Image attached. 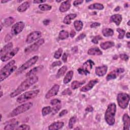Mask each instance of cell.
Returning a JSON list of instances; mask_svg holds the SVG:
<instances>
[{
	"mask_svg": "<svg viewBox=\"0 0 130 130\" xmlns=\"http://www.w3.org/2000/svg\"><path fill=\"white\" fill-rule=\"evenodd\" d=\"M38 77L37 76L28 77L27 79L24 80L13 92L10 94V97L13 98L20 94L29 88L32 85L37 83L38 81Z\"/></svg>",
	"mask_w": 130,
	"mask_h": 130,
	"instance_id": "1",
	"label": "cell"
},
{
	"mask_svg": "<svg viewBox=\"0 0 130 130\" xmlns=\"http://www.w3.org/2000/svg\"><path fill=\"white\" fill-rule=\"evenodd\" d=\"M15 60H12L7 63L0 71V81L2 82L5 79L8 78L16 69L17 67L15 66Z\"/></svg>",
	"mask_w": 130,
	"mask_h": 130,
	"instance_id": "2",
	"label": "cell"
},
{
	"mask_svg": "<svg viewBox=\"0 0 130 130\" xmlns=\"http://www.w3.org/2000/svg\"><path fill=\"white\" fill-rule=\"evenodd\" d=\"M116 111V106L114 103L109 104L105 114V120L107 123L110 126L115 123V115Z\"/></svg>",
	"mask_w": 130,
	"mask_h": 130,
	"instance_id": "3",
	"label": "cell"
},
{
	"mask_svg": "<svg viewBox=\"0 0 130 130\" xmlns=\"http://www.w3.org/2000/svg\"><path fill=\"white\" fill-rule=\"evenodd\" d=\"M33 106V104L31 102H28L26 103L23 104L18 107H16L8 115L9 118L13 117L18 115L21 114L28 110H29L32 106Z\"/></svg>",
	"mask_w": 130,
	"mask_h": 130,
	"instance_id": "4",
	"label": "cell"
},
{
	"mask_svg": "<svg viewBox=\"0 0 130 130\" xmlns=\"http://www.w3.org/2000/svg\"><path fill=\"white\" fill-rule=\"evenodd\" d=\"M39 92L40 90L39 89H36L25 92L19 96L17 98L16 101L18 103H22L30 99L35 98L38 95Z\"/></svg>",
	"mask_w": 130,
	"mask_h": 130,
	"instance_id": "5",
	"label": "cell"
},
{
	"mask_svg": "<svg viewBox=\"0 0 130 130\" xmlns=\"http://www.w3.org/2000/svg\"><path fill=\"white\" fill-rule=\"evenodd\" d=\"M117 101L118 106L122 109H125L129 101V95L124 92L119 93L117 96Z\"/></svg>",
	"mask_w": 130,
	"mask_h": 130,
	"instance_id": "6",
	"label": "cell"
},
{
	"mask_svg": "<svg viewBox=\"0 0 130 130\" xmlns=\"http://www.w3.org/2000/svg\"><path fill=\"white\" fill-rule=\"evenodd\" d=\"M39 59V57L37 55L34 56L28 60H27L25 63L22 64L17 70L16 73L17 74H20L23 72L24 71L28 69L31 66H32L34 64H35L37 61Z\"/></svg>",
	"mask_w": 130,
	"mask_h": 130,
	"instance_id": "7",
	"label": "cell"
},
{
	"mask_svg": "<svg viewBox=\"0 0 130 130\" xmlns=\"http://www.w3.org/2000/svg\"><path fill=\"white\" fill-rule=\"evenodd\" d=\"M94 64V62L91 60L88 59L83 64V67L79 68L78 72L81 75H87L90 74V70L92 68Z\"/></svg>",
	"mask_w": 130,
	"mask_h": 130,
	"instance_id": "8",
	"label": "cell"
},
{
	"mask_svg": "<svg viewBox=\"0 0 130 130\" xmlns=\"http://www.w3.org/2000/svg\"><path fill=\"white\" fill-rule=\"evenodd\" d=\"M44 42H45V40L44 39H41L39 40L35 43H33L32 44L25 48L24 51V53L25 54H28L31 53V52L37 51L38 49V48L44 43Z\"/></svg>",
	"mask_w": 130,
	"mask_h": 130,
	"instance_id": "9",
	"label": "cell"
},
{
	"mask_svg": "<svg viewBox=\"0 0 130 130\" xmlns=\"http://www.w3.org/2000/svg\"><path fill=\"white\" fill-rule=\"evenodd\" d=\"M42 36V33L39 31H34L29 34L26 38V42L30 44L38 40Z\"/></svg>",
	"mask_w": 130,
	"mask_h": 130,
	"instance_id": "10",
	"label": "cell"
},
{
	"mask_svg": "<svg viewBox=\"0 0 130 130\" xmlns=\"http://www.w3.org/2000/svg\"><path fill=\"white\" fill-rule=\"evenodd\" d=\"M24 26V23L22 21L16 23L15 24H13V25L12 27L11 34L13 35H17L19 34L23 30Z\"/></svg>",
	"mask_w": 130,
	"mask_h": 130,
	"instance_id": "11",
	"label": "cell"
},
{
	"mask_svg": "<svg viewBox=\"0 0 130 130\" xmlns=\"http://www.w3.org/2000/svg\"><path fill=\"white\" fill-rule=\"evenodd\" d=\"M19 50V48L18 47H16L14 48L13 50L10 51L9 52L6 53L4 55H2L1 57V60L4 62V61H7L12 58L13 56H14L18 52Z\"/></svg>",
	"mask_w": 130,
	"mask_h": 130,
	"instance_id": "12",
	"label": "cell"
},
{
	"mask_svg": "<svg viewBox=\"0 0 130 130\" xmlns=\"http://www.w3.org/2000/svg\"><path fill=\"white\" fill-rule=\"evenodd\" d=\"M124 71V69L123 68H118L112 71H111L110 73H109L107 77L106 80L107 81H109L110 80H112L117 78V77L120 74L123 73Z\"/></svg>",
	"mask_w": 130,
	"mask_h": 130,
	"instance_id": "13",
	"label": "cell"
},
{
	"mask_svg": "<svg viewBox=\"0 0 130 130\" xmlns=\"http://www.w3.org/2000/svg\"><path fill=\"white\" fill-rule=\"evenodd\" d=\"M59 89V86L58 84H54L46 93L45 95V98L48 99L52 96L56 95Z\"/></svg>",
	"mask_w": 130,
	"mask_h": 130,
	"instance_id": "14",
	"label": "cell"
},
{
	"mask_svg": "<svg viewBox=\"0 0 130 130\" xmlns=\"http://www.w3.org/2000/svg\"><path fill=\"white\" fill-rule=\"evenodd\" d=\"M98 81L99 80L97 79L90 80L86 85L83 86L81 88L80 91L82 92H87V91L91 90L94 87V86L97 83H98Z\"/></svg>",
	"mask_w": 130,
	"mask_h": 130,
	"instance_id": "15",
	"label": "cell"
},
{
	"mask_svg": "<svg viewBox=\"0 0 130 130\" xmlns=\"http://www.w3.org/2000/svg\"><path fill=\"white\" fill-rule=\"evenodd\" d=\"M107 70H108L107 66L103 65L102 66L96 67L95 70V72L96 75L99 76H103L107 73Z\"/></svg>",
	"mask_w": 130,
	"mask_h": 130,
	"instance_id": "16",
	"label": "cell"
},
{
	"mask_svg": "<svg viewBox=\"0 0 130 130\" xmlns=\"http://www.w3.org/2000/svg\"><path fill=\"white\" fill-rule=\"evenodd\" d=\"M71 1H66L63 2L59 6V11L63 13L68 11L71 7Z\"/></svg>",
	"mask_w": 130,
	"mask_h": 130,
	"instance_id": "17",
	"label": "cell"
},
{
	"mask_svg": "<svg viewBox=\"0 0 130 130\" xmlns=\"http://www.w3.org/2000/svg\"><path fill=\"white\" fill-rule=\"evenodd\" d=\"M124 130H128L130 127V118L127 113L124 114L122 117Z\"/></svg>",
	"mask_w": 130,
	"mask_h": 130,
	"instance_id": "18",
	"label": "cell"
},
{
	"mask_svg": "<svg viewBox=\"0 0 130 130\" xmlns=\"http://www.w3.org/2000/svg\"><path fill=\"white\" fill-rule=\"evenodd\" d=\"M122 19V18L120 14H115L111 16L110 18V22H114L116 25H119L120 24Z\"/></svg>",
	"mask_w": 130,
	"mask_h": 130,
	"instance_id": "19",
	"label": "cell"
},
{
	"mask_svg": "<svg viewBox=\"0 0 130 130\" xmlns=\"http://www.w3.org/2000/svg\"><path fill=\"white\" fill-rule=\"evenodd\" d=\"M64 125L62 121H55L51 123L49 126L48 129L50 130H57L61 128Z\"/></svg>",
	"mask_w": 130,
	"mask_h": 130,
	"instance_id": "20",
	"label": "cell"
},
{
	"mask_svg": "<svg viewBox=\"0 0 130 130\" xmlns=\"http://www.w3.org/2000/svg\"><path fill=\"white\" fill-rule=\"evenodd\" d=\"M43 66L42 65H40L39 66H38L33 68L32 69L30 70L28 72H27V73H26V77L28 78V77L36 76V74L38 72H39L40 71H41L42 69H43Z\"/></svg>",
	"mask_w": 130,
	"mask_h": 130,
	"instance_id": "21",
	"label": "cell"
},
{
	"mask_svg": "<svg viewBox=\"0 0 130 130\" xmlns=\"http://www.w3.org/2000/svg\"><path fill=\"white\" fill-rule=\"evenodd\" d=\"M13 43L12 42L8 43L7 44H6L1 50V52H0L1 56H2V55H4L6 53H7V52H9L10 51H11V49L13 48Z\"/></svg>",
	"mask_w": 130,
	"mask_h": 130,
	"instance_id": "22",
	"label": "cell"
},
{
	"mask_svg": "<svg viewBox=\"0 0 130 130\" xmlns=\"http://www.w3.org/2000/svg\"><path fill=\"white\" fill-rule=\"evenodd\" d=\"M87 53L91 55H100L102 54V52L98 47H93L89 49Z\"/></svg>",
	"mask_w": 130,
	"mask_h": 130,
	"instance_id": "23",
	"label": "cell"
},
{
	"mask_svg": "<svg viewBox=\"0 0 130 130\" xmlns=\"http://www.w3.org/2000/svg\"><path fill=\"white\" fill-rule=\"evenodd\" d=\"M77 16L76 14H70L67 15L63 19V22L66 24H70L71 23V20L74 19Z\"/></svg>",
	"mask_w": 130,
	"mask_h": 130,
	"instance_id": "24",
	"label": "cell"
},
{
	"mask_svg": "<svg viewBox=\"0 0 130 130\" xmlns=\"http://www.w3.org/2000/svg\"><path fill=\"white\" fill-rule=\"evenodd\" d=\"M30 6V4L28 2H24L21 4L17 8V11L19 12H23L25 11Z\"/></svg>",
	"mask_w": 130,
	"mask_h": 130,
	"instance_id": "25",
	"label": "cell"
},
{
	"mask_svg": "<svg viewBox=\"0 0 130 130\" xmlns=\"http://www.w3.org/2000/svg\"><path fill=\"white\" fill-rule=\"evenodd\" d=\"M115 44L112 41H107L103 43H102L100 45V47L102 49L104 50H106L109 48H110L114 46Z\"/></svg>",
	"mask_w": 130,
	"mask_h": 130,
	"instance_id": "26",
	"label": "cell"
},
{
	"mask_svg": "<svg viewBox=\"0 0 130 130\" xmlns=\"http://www.w3.org/2000/svg\"><path fill=\"white\" fill-rule=\"evenodd\" d=\"M73 74H74V72L73 71H70L66 74L63 80L64 84H67L71 81V80L72 79Z\"/></svg>",
	"mask_w": 130,
	"mask_h": 130,
	"instance_id": "27",
	"label": "cell"
},
{
	"mask_svg": "<svg viewBox=\"0 0 130 130\" xmlns=\"http://www.w3.org/2000/svg\"><path fill=\"white\" fill-rule=\"evenodd\" d=\"M102 34L104 36L106 37H109L113 35L114 31L111 28H105L102 30Z\"/></svg>",
	"mask_w": 130,
	"mask_h": 130,
	"instance_id": "28",
	"label": "cell"
},
{
	"mask_svg": "<svg viewBox=\"0 0 130 130\" xmlns=\"http://www.w3.org/2000/svg\"><path fill=\"white\" fill-rule=\"evenodd\" d=\"M67 70H68V68L66 66H63L61 68H60L56 74V78H59L60 77L62 76L65 74Z\"/></svg>",
	"mask_w": 130,
	"mask_h": 130,
	"instance_id": "29",
	"label": "cell"
},
{
	"mask_svg": "<svg viewBox=\"0 0 130 130\" xmlns=\"http://www.w3.org/2000/svg\"><path fill=\"white\" fill-rule=\"evenodd\" d=\"M88 9L90 10L97 9V10H103L104 9V6L101 3H94L88 6Z\"/></svg>",
	"mask_w": 130,
	"mask_h": 130,
	"instance_id": "30",
	"label": "cell"
},
{
	"mask_svg": "<svg viewBox=\"0 0 130 130\" xmlns=\"http://www.w3.org/2000/svg\"><path fill=\"white\" fill-rule=\"evenodd\" d=\"M74 26L75 29L77 31H79L82 30L83 26V23L80 20H75L74 22Z\"/></svg>",
	"mask_w": 130,
	"mask_h": 130,
	"instance_id": "31",
	"label": "cell"
},
{
	"mask_svg": "<svg viewBox=\"0 0 130 130\" xmlns=\"http://www.w3.org/2000/svg\"><path fill=\"white\" fill-rule=\"evenodd\" d=\"M85 82V81L84 80L82 81H76V80L74 81L71 83V88L73 89H76L79 88L81 85L83 84Z\"/></svg>",
	"mask_w": 130,
	"mask_h": 130,
	"instance_id": "32",
	"label": "cell"
},
{
	"mask_svg": "<svg viewBox=\"0 0 130 130\" xmlns=\"http://www.w3.org/2000/svg\"><path fill=\"white\" fill-rule=\"evenodd\" d=\"M15 21V19L12 17H9L6 18L4 21V25L5 26H9L11 25Z\"/></svg>",
	"mask_w": 130,
	"mask_h": 130,
	"instance_id": "33",
	"label": "cell"
},
{
	"mask_svg": "<svg viewBox=\"0 0 130 130\" xmlns=\"http://www.w3.org/2000/svg\"><path fill=\"white\" fill-rule=\"evenodd\" d=\"M69 37V32L64 30H61L58 35V38L60 40H64Z\"/></svg>",
	"mask_w": 130,
	"mask_h": 130,
	"instance_id": "34",
	"label": "cell"
},
{
	"mask_svg": "<svg viewBox=\"0 0 130 130\" xmlns=\"http://www.w3.org/2000/svg\"><path fill=\"white\" fill-rule=\"evenodd\" d=\"M52 111V109L50 106H47L45 107L42 109V113L43 116H46L48 114H50Z\"/></svg>",
	"mask_w": 130,
	"mask_h": 130,
	"instance_id": "35",
	"label": "cell"
},
{
	"mask_svg": "<svg viewBox=\"0 0 130 130\" xmlns=\"http://www.w3.org/2000/svg\"><path fill=\"white\" fill-rule=\"evenodd\" d=\"M39 8L42 11H49L51 9L52 7L47 4H41L39 5Z\"/></svg>",
	"mask_w": 130,
	"mask_h": 130,
	"instance_id": "36",
	"label": "cell"
},
{
	"mask_svg": "<svg viewBox=\"0 0 130 130\" xmlns=\"http://www.w3.org/2000/svg\"><path fill=\"white\" fill-rule=\"evenodd\" d=\"M17 124H18V122L12 123L9 124L8 125H7L4 127V129H5V130H8V129H16V127L18 126Z\"/></svg>",
	"mask_w": 130,
	"mask_h": 130,
	"instance_id": "37",
	"label": "cell"
},
{
	"mask_svg": "<svg viewBox=\"0 0 130 130\" xmlns=\"http://www.w3.org/2000/svg\"><path fill=\"white\" fill-rule=\"evenodd\" d=\"M76 120H77V118L76 116H73L71 118H70L69 122V124H68V126L70 128H73V125L76 122Z\"/></svg>",
	"mask_w": 130,
	"mask_h": 130,
	"instance_id": "38",
	"label": "cell"
},
{
	"mask_svg": "<svg viewBox=\"0 0 130 130\" xmlns=\"http://www.w3.org/2000/svg\"><path fill=\"white\" fill-rule=\"evenodd\" d=\"M117 31L118 32H119V35L118 36V38L119 39H122L123 38L125 31L124 30H123V29H121V28H117L116 29Z\"/></svg>",
	"mask_w": 130,
	"mask_h": 130,
	"instance_id": "39",
	"label": "cell"
},
{
	"mask_svg": "<svg viewBox=\"0 0 130 130\" xmlns=\"http://www.w3.org/2000/svg\"><path fill=\"white\" fill-rule=\"evenodd\" d=\"M62 53V49L61 48H59L58 49V50L57 51H56L54 53V57L56 59H58L60 57V56H61Z\"/></svg>",
	"mask_w": 130,
	"mask_h": 130,
	"instance_id": "40",
	"label": "cell"
},
{
	"mask_svg": "<svg viewBox=\"0 0 130 130\" xmlns=\"http://www.w3.org/2000/svg\"><path fill=\"white\" fill-rule=\"evenodd\" d=\"M54 106H55L52 108V111H51L52 112V113H53V114H54L56 113H57L59 111V110L61 108V107L60 103L58 104H57L56 105H54Z\"/></svg>",
	"mask_w": 130,
	"mask_h": 130,
	"instance_id": "41",
	"label": "cell"
},
{
	"mask_svg": "<svg viewBox=\"0 0 130 130\" xmlns=\"http://www.w3.org/2000/svg\"><path fill=\"white\" fill-rule=\"evenodd\" d=\"M30 126L28 125H27V124H21L19 126H18L16 129H26V130H28V129H30Z\"/></svg>",
	"mask_w": 130,
	"mask_h": 130,
	"instance_id": "42",
	"label": "cell"
},
{
	"mask_svg": "<svg viewBox=\"0 0 130 130\" xmlns=\"http://www.w3.org/2000/svg\"><path fill=\"white\" fill-rule=\"evenodd\" d=\"M102 38L101 36H100V35L95 36L93 37V38L91 40V42L94 44H98L99 41L100 40H102Z\"/></svg>",
	"mask_w": 130,
	"mask_h": 130,
	"instance_id": "43",
	"label": "cell"
},
{
	"mask_svg": "<svg viewBox=\"0 0 130 130\" xmlns=\"http://www.w3.org/2000/svg\"><path fill=\"white\" fill-rule=\"evenodd\" d=\"M119 57L121 59H122V60H123L125 61H127L128 58H129V56L127 55H126V54H124V53L120 54L119 55Z\"/></svg>",
	"mask_w": 130,
	"mask_h": 130,
	"instance_id": "44",
	"label": "cell"
},
{
	"mask_svg": "<svg viewBox=\"0 0 130 130\" xmlns=\"http://www.w3.org/2000/svg\"><path fill=\"white\" fill-rule=\"evenodd\" d=\"M72 93V91L69 88H67L64 89L61 93L62 95H71Z\"/></svg>",
	"mask_w": 130,
	"mask_h": 130,
	"instance_id": "45",
	"label": "cell"
},
{
	"mask_svg": "<svg viewBox=\"0 0 130 130\" xmlns=\"http://www.w3.org/2000/svg\"><path fill=\"white\" fill-rule=\"evenodd\" d=\"M59 103H60V101L58 99H53V100H51V102H50V104L52 106L56 105H57L58 104H59Z\"/></svg>",
	"mask_w": 130,
	"mask_h": 130,
	"instance_id": "46",
	"label": "cell"
},
{
	"mask_svg": "<svg viewBox=\"0 0 130 130\" xmlns=\"http://www.w3.org/2000/svg\"><path fill=\"white\" fill-rule=\"evenodd\" d=\"M85 37H86L85 34H84V33H82V34H81L80 35H79L77 37V38L76 39V41H80V40H82V39H84Z\"/></svg>",
	"mask_w": 130,
	"mask_h": 130,
	"instance_id": "47",
	"label": "cell"
},
{
	"mask_svg": "<svg viewBox=\"0 0 130 130\" xmlns=\"http://www.w3.org/2000/svg\"><path fill=\"white\" fill-rule=\"evenodd\" d=\"M62 64V62H61V61L60 60H58V61H56L53 62L52 63V67H55L56 66H59Z\"/></svg>",
	"mask_w": 130,
	"mask_h": 130,
	"instance_id": "48",
	"label": "cell"
},
{
	"mask_svg": "<svg viewBox=\"0 0 130 130\" xmlns=\"http://www.w3.org/2000/svg\"><path fill=\"white\" fill-rule=\"evenodd\" d=\"M83 0H76L73 2V5L75 6H77L83 3Z\"/></svg>",
	"mask_w": 130,
	"mask_h": 130,
	"instance_id": "49",
	"label": "cell"
},
{
	"mask_svg": "<svg viewBox=\"0 0 130 130\" xmlns=\"http://www.w3.org/2000/svg\"><path fill=\"white\" fill-rule=\"evenodd\" d=\"M67 113H68V110H66V109H64V110H62L60 112V113L59 114V117H62V116H64V115L67 114Z\"/></svg>",
	"mask_w": 130,
	"mask_h": 130,
	"instance_id": "50",
	"label": "cell"
},
{
	"mask_svg": "<svg viewBox=\"0 0 130 130\" xmlns=\"http://www.w3.org/2000/svg\"><path fill=\"white\" fill-rule=\"evenodd\" d=\"M101 25L100 23H99V22H94L93 23H92L91 25H90V27L91 28H95L99 26H100Z\"/></svg>",
	"mask_w": 130,
	"mask_h": 130,
	"instance_id": "51",
	"label": "cell"
},
{
	"mask_svg": "<svg viewBox=\"0 0 130 130\" xmlns=\"http://www.w3.org/2000/svg\"><path fill=\"white\" fill-rule=\"evenodd\" d=\"M62 60L64 62H67V54L66 53H63V54L62 55Z\"/></svg>",
	"mask_w": 130,
	"mask_h": 130,
	"instance_id": "52",
	"label": "cell"
},
{
	"mask_svg": "<svg viewBox=\"0 0 130 130\" xmlns=\"http://www.w3.org/2000/svg\"><path fill=\"white\" fill-rule=\"evenodd\" d=\"M12 38V36H11L10 35V34H8V35H7L6 36V37H5V42H8V41H9Z\"/></svg>",
	"mask_w": 130,
	"mask_h": 130,
	"instance_id": "53",
	"label": "cell"
},
{
	"mask_svg": "<svg viewBox=\"0 0 130 130\" xmlns=\"http://www.w3.org/2000/svg\"><path fill=\"white\" fill-rule=\"evenodd\" d=\"M76 34V33L74 30H72L70 32V36L71 38H73L74 37H75Z\"/></svg>",
	"mask_w": 130,
	"mask_h": 130,
	"instance_id": "54",
	"label": "cell"
},
{
	"mask_svg": "<svg viewBox=\"0 0 130 130\" xmlns=\"http://www.w3.org/2000/svg\"><path fill=\"white\" fill-rule=\"evenodd\" d=\"M85 110L88 112H92L93 110V108L91 106H89L85 109Z\"/></svg>",
	"mask_w": 130,
	"mask_h": 130,
	"instance_id": "55",
	"label": "cell"
},
{
	"mask_svg": "<svg viewBox=\"0 0 130 130\" xmlns=\"http://www.w3.org/2000/svg\"><path fill=\"white\" fill-rule=\"evenodd\" d=\"M46 1L45 0H44V1H41V0H35V1H33V3L34 4H41V3H44V2H45Z\"/></svg>",
	"mask_w": 130,
	"mask_h": 130,
	"instance_id": "56",
	"label": "cell"
},
{
	"mask_svg": "<svg viewBox=\"0 0 130 130\" xmlns=\"http://www.w3.org/2000/svg\"><path fill=\"white\" fill-rule=\"evenodd\" d=\"M43 24H44V25H47L49 24V23H50V20H49V19H45V20H44L43 21Z\"/></svg>",
	"mask_w": 130,
	"mask_h": 130,
	"instance_id": "57",
	"label": "cell"
},
{
	"mask_svg": "<svg viewBox=\"0 0 130 130\" xmlns=\"http://www.w3.org/2000/svg\"><path fill=\"white\" fill-rule=\"evenodd\" d=\"M72 51L74 53H76L78 51V47L77 46H75L72 49Z\"/></svg>",
	"mask_w": 130,
	"mask_h": 130,
	"instance_id": "58",
	"label": "cell"
},
{
	"mask_svg": "<svg viewBox=\"0 0 130 130\" xmlns=\"http://www.w3.org/2000/svg\"><path fill=\"white\" fill-rule=\"evenodd\" d=\"M126 37L127 38H129V37H130V35H129V32H127L126 34Z\"/></svg>",
	"mask_w": 130,
	"mask_h": 130,
	"instance_id": "59",
	"label": "cell"
},
{
	"mask_svg": "<svg viewBox=\"0 0 130 130\" xmlns=\"http://www.w3.org/2000/svg\"><path fill=\"white\" fill-rule=\"evenodd\" d=\"M9 1H8V0H7V1H3V0H2V1H1V3H7V2H8Z\"/></svg>",
	"mask_w": 130,
	"mask_h": 130,
	"instance_id": "60",
	"label": "cell"
},
{
	"mask_svg": "<svg viewBox=\"0 0 130 130\" xmlns=\"http://www.w3.org/2000/svg\"><path fill=\"white\" fill-rule=\"evenodd\" d=\"M3 95V92L2 90H1V98H2V97Z\"/></svg>",
	"mask_w": 130,
	"mask_h": 130,
	"instance_id": "61",
	"label": "cell"
},
{
	"mask_svg": "<svg viewBox=\"0 0 130 130\" xmlns=\"http://www.w3.org/2000/svg\"><path fill=\"white\" fill-rule=\"evenodd\" d=\"M127 46H128V47L129 48V42H128V43H127Z\"/></svg>",
	"mask_w": 130,
	"mask_h": 130,
	"instance_id": "62",
	"label": "cell"
},
{
	"mask_svg": "<svg viewBox=\"0 0 130 130\" xmlns=\"http://www.w3.org/2000/svg\"><path fill=\"white\" fill-rule=\"evenodd\" d=\"M129 21H130L128 20V22H127V25H129Z\"/></svg>",
	"mask_w": 130,
	"mask_h": 130,
	"instance_id": "63",
	"label": "cell"
},
{
	"mask_svg": "<svg viewBox=\"0 0 130 130\" xmlns=\"http://www.w3.org/2000/svg\"><path fill=\"white\" fill-rule=\"evenodd\" d=\"M56 2H58V3H59V2H61V1H56Z\"/></svg>",
	"mask_w": 130,
	"mask_h": 130,
	"instance_id": "64",
	"label": "cell"
}]
</instances>
